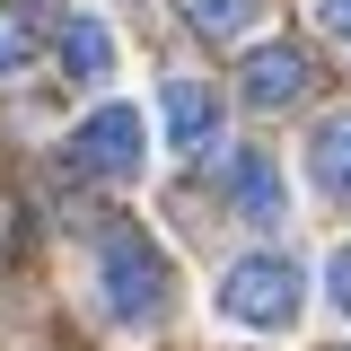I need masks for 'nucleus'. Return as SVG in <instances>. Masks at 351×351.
<instances>
[{
    "label": "nucleus",
    "mask_w": 351,
    "mask_h": 351,
    "mask_svg": "<svg viewBox=\"0 0 351 351\" xmlns=\"http://www.w3.org/2000/svg\"><path fill=\"white\" fill-rule=\"evenodd\" d=\"M255 9L263 0H184V27H193V36H237V27H255Z\"/></svg>",
    "instance_id": "1a4fd4ad"
},
{
    "label": "nucleus",
    "mask_w": 351,
    "mask_h": 351,
    "mask_svg": "<svg viewBox=\"0 0 351 351\" xmlns=\"http://www.w3.org/2000/svg\"><path fill=\"white\" fill-rule=\"evenodd\" d=\"M62 71H80V80H106V71H114V44H106L97 18H71V27H62Z\"/></svg>",
    "instance_id": "6e6552de"
},
{
    "label": "nucleus",
    "mask_w": 351,
    "mask_h": 351,
    "mask_svg": "<svg viewBox=\"0 0 351 351\" xmlns=\"http://www.w3.org/2000/svg\"><path fill=\"white\" fill-rule=\"evenodd\" d=\"M97 281H106V316H123V325H141V316L167 307V255H158L141 228H114V237H106Z\"/></svg>",
    "instance_id": "f257e3e1"
},
{
    "label": "nucleus",
    "mask_w": 351,
    "mask_h": 351,
    "mask_svg": "<svg viewBox=\"0 0 351 351\" xmlns=\"http://www.w3.org/2000/svg\"><path fill=\"white\" fill-rule=\"evenodd\" d=\"M167 132H176V149H211L219 97H211L202 80H167Z\"/></svg>",
    "instance_id": "423d86ee"
},
{
    "label": "nucleus",
    "mask_w": 351,
    "mask_h": 351,
    "mask_svg": "<svg viewBox=\"0 0 351 351\" xmlns=\"http://www.w3.org/2000/svg\"><path fill=\"white\" fill-rule=\"evenodd\" d=\"M219 307H228L237 325H299V272L281 255H246V263H228Z\"/></svg>",
    "instance_id": "f03ea898"
},
{
    "label": "nucleus",
    "mask_w": 351,
    "mask_h": 351,
    "mask_svg": "<svg viewBox=\"0 0 351 351\" xmlns=\"http://www.w3.org/2000/svg\"><path fill=\"white\" fill-rule=\"evenodd\" d=\"M325 290H334V307H343V316H351V246H343V255H334V263H325Z\"/></svg>",
    "instance_id": "9b49d317"
},
{
    "label": "nucleus",
    "mask_w": 351,
    "mask_h": 351,
    "mask_svg": "<svg viewBox=\"0 0 351 351\" xmlns=\"http://www.w3.org/2000/svg\"><path fill=\"white\" fill-rule=\"evenodd\" d=\"M307 80H316V71H307L299 44H263L255 62H246V106H299Z\"/></svg>",
    "instance_id": "39448f33"
},
{
    "label": "nucleus",
    "mask_w": 351,
    "mask_h": 351,
    "mask_svg": "<svg viewBox=\"0 0 351 351\" xmlns=\"http://www.w3.org/2000/svg\"><path fill=\"white\" fill-rule=\"evenodd\" d=\"M316 18H325V36H343V44H351V0H325Z\"/></svg>",
    "instance_id": "f8f14e48"
},
{
    "label": "nucleus",
    "mask_w": 351,
    "mask_h": 351,
    "mask_svg": "<svg viewBox=\"0 0 351 351\" xmlns=\"http://www.w3.org/2000/svg\"><path fill=\"white\" fill-rule=\"evenodd\" d=\"M141 149H149V132H141V106H97V114L71 132V167H80V176H106V184L141 176Z\"/></svg>",
    "instance_id": "7ed1b4c3"
},
{
    "label": "nucleus",
    "mask_w": 351,
    "mask_h": 351,
    "mask_svg": "<svg viewBox=\"0 0 351 351\" xmlns=\"http://www.w3.org/2000/svg\"><path fill=\"white\" fill-rule=\"evenodd\" d=\"M27 53H36V27H27L18 9H0V80H9V71H27Z\"/></svg>",
    "instance_id": "9d476101"
},
{
    "label": "nucleus",
    "mask_w": 351,
    "mask_h": 351,
    "mask_svg": "<svg viewBox=\"0 0 351 351\" xmlns=\"http://www.w3.org/2000/svg\"><path fill=\"white\" fill-rule=\"evenodd\" d=\"M228 184H237V211L255 219V228H281V219H290V184H281V167H272L263 149H237V158H228Z\"/></svg>",
    "instance_id": "20e7f679"
},
{
    "label": "nucleus",
    "mask_w": 351,
    "mask_h": 351,
    "mask_svg": "<svg viewBox=\"0 0 351 351\" xmlns=\"http://www.w3.org/2000/svg\"><path fill=\"white\" fill-rule=\"evenodd\" d=\"M316 184L334 202H351V114H325L316 123Z\"/></svg>",
    "instance_id": "0eeeda50"
}]
</instances>
